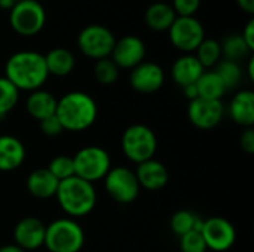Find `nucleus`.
Segmentation results:
<instances>
[{"mask_svg": "<svg viewBox=\"0 0 254 252\" xmlns=\"http://www.w3.org/2000/svg\"><path fill=\"white\" fill-rule=\"evenodd\" d=\"M45 56L34 50H19L9 56L4 65V77L18 89L33 92L48 80Z\"/></svg>", "mask_w": 254, "mask_h": 252, "instance_id": "nucleus-1", "label": "nucleus"}, {"mask_svg": "<svg viewBox=\"0 0 254 252\" xmlns=\"http://www.w3.org/2000/svg\"><path fill=\"white\" fill-rule=\"evenodd\" d=\"M55 116L58 117L64 131L82 132L95 123L98 107L89 94L71 91L57 100Z\"/></svg>", "mask_w": 254, "mask_h": 252, "instance_id": "nucleus-2", "label": "nucleus"}, {"mask_svg": "<svg viewBox=\"0 0 254 252\" xmlns=\"http://www.w3.org/2000/svg\"><path fill=\"white\" fill-rule=\"evenodd\" d=\"M55 198L60 208L74 220L91 214L97 203V192L94 184L76 175L60 181Z\"/></svg>", "mask_w": 254, "mask_h": 252, "instance_id": "nucleus-3", "label": "nucleus"}, {"mask_svg": "<svg viewBox=\"0 0 254 252\" xmlns=\"http://www.w3.org/2000/svg\"><path fill=\"white\" fill-rule=\"evenodd\" d=\"M85 232L74 218H58L46 226L43 247L49 252H80Z\"/></svg>", "mask_w": 254, "mask_h": 252, "instance_id": "nucleus-4", "label": "nucleus"}, {"mask_svg": "<svg viewBox=\"0 0 254 252\" xmlns=\"http://www.w3.org/2000/svg\"><path fill=\"white\" fill-rule=\"evenodd\" d=\"M121 147L125 157L138 165L153 159L158 150V138L149 126L135 123L124 131Z\"/></svg>", "mask_w": 254, "mask_h": 252, "instance_id": "nucleus-5", "label": "nucleus"}, {"mask_svg": "<svg viewBox=\"0 0 254 252\" xmlns=\"http://www.w3.org/2000/svg\"><path fill=\"white\" fill-rule=\"evenodd\" d=\"M74 175L94 184L104 180L112 168V159L109 153L98 146H86L73 156Z\"/></svg>", "mask_w": 254, "mask_h": 252, "instance_id": "nucleus-6", "label": "nucleus"}, {"mask_svg": "<svg viewBox=\"0 0 254 252\" xmlns=\"http://www.w3.org/2000/svg\"><path fill=\"white\" fill-rule=\"evenodd\" d=\"M46 22V12L39 0H19L9 10L12 30L24 37L39 34Z\"/></svg>", "mask_w": 254, "mask_h": 252, "instance_id": "nucleus-7", "label": "nucleus"}, {"mask_svg": "<svg viewBox=\"0 0 254 252\" xmlns=\"http://www.w3.org/2000/svg\"><path fill=\"white\" fill-rule=\"evenodd\" d=\"M116 37L115 34L104 25L91 24L80 30L77 36L79 50L89 59L98 61L104 58H110L113 50Z\"/></svg>", "mask_w": 254, "mask_h": 252, "instance_id": "nucleus-8", "label": "nucleus"}, {"mask_svg": "<svg viewBox=\"0 0 254 252\" xmlns=\"http://www.w3.org/2000/svg\"><path fill=\"white\" fill-rule=\"evenodd\" d=\"M104 189L115 202L127 205L138 198L141 187L132 169L127 166H112L104 177Z\"/></svg>", "mask_w": 254, "mask_h": 252, "instance_id": "nucleus-9", "label": "nucleus"}, {"mask_svg": "<svg viewBox=\"0 0 254 252\" xmlns=\"http://www.w3.org/2000/svg\"><path fill=\"white\" fill-rule=\"evenodd\" d=\"M168 37L174 48L192 53L205 39V30L195 16H177L168 28Z\"/></svg>", "mask_w": 254, "mask_h": 252, "instance_id": "nucleus-10", "label": "nucleus"}, {"mask_svg": "<svg viewBox=\"0 0 254 252\" xmlns=\"http://www.w3.org/2000/svg\"><path fill=\"white\" fill-rule=\"evenodd\" d=\"M201 235L204 238L207 250L216 252L231 250L237 239L234 224L223 217H211L204 220Z\"/></svg>", "mask_w": 254, "mask_h": 252, "instance_id": "nucleus-11", "label": "nucleus"}, {"mask_svg": "<svg viewBox=\"0 0 254 252\" xmlns=\"http://www.w3.org/2000/svg\"><path fill=\"white\" fill-rule=\"evenodd\" d=\"M146 45L144 42L134 34H127L121 39H116L110 59L118 65V68L132 70L144 61Z\"/></svg>", "mask_w": 254, "mask_h": 252, "instance_id": "nucleus-12", "label": "nucleus"}, {"mask_svg": "<svg viewBox=\"0 0 254 252\" xmlns=\"http://www.w3.org/2000/svg\"><path fill=\"white\" fill-rule=\"evenodd\" d=\"M225 107L222 101L196 98L189 102L188 117L189 122L198 129H213L223 120Z\"/></svg>", "mask_w": 254, "mask_h": 252, "instance_id": "nucleus-13", "label": "nucleus"}, {"mask_svg": "<svg viewBox=\"0 0 254 252\" xmlns=\"http://www.w3.org/2000/svg\"><path fill=\"white\" fill-rule=\"evenodd\" d=\"M165 82V73L156 62L143 61L131 70L129 85L140 94H153L162 88Z\"/></svg>", "mask_w": 254, "mask_h": 252, "instance_id": "nucleus-14", "label": "nucleus"}, {"mask_svg": "<svg viewBox=\"0 0 254 252\" xmlns=\"http://www.w3.org/2000/svg\"><path fill=\"white\" fill-rule=\"evenodd\" d=\"M46 226L36 217L21 218L13 227V241L15 245L24 251H34L43 247Z\"/></svg>", "mask_w": 254, "mask_h": 252, "instance_id": "nucleus-15", "label": "nucleus"}, {"mask_svg": "<svg viewBox=\"0 0 254 252\" xmlns=\"http://www.w3.org/2000/svg\"><path fill=\"white\" fill-rule=\"evenodd\" d=\"M134 172H135V177H137L140 187L150 190V192H156V190L164 189L168 183V178H170L167 166L164 163H161L159 160H155V159L138 163Z\"/></svg>", "mask_w": 254, "mask_h": 252, "instance_id": "nucleus-16", "label": "nucleus"}, {"mask_svg": "<svg viewBox=\"0 0 254 252\" xmlns=\"http://www.w3.org/2000/svg\"><path fill=\"white\" fill-rule=\"evenodd\" d=\"M27 156L24 143L13 135H0V172H12L21 168Z\"/></svg>", "mask_w": 254, "mask_h": 252, "instance_id": "nucleus-17", "label": "nucleus"}, {"mask_svg": "<svg viewBox=\"0 0 254 252\" xmlns=\"http://www.w3.org/2000/svg\"><path fill=\"white\" fill-rule=\"evenodd\" d=\"M204 71L205 68L201 65L195 55L185 53L174 61L171 67V77L180 88H185L189 85H195Z\"/></svg>", "mask_w": 254, "mask_h": 252, "instance_id": "nucleus-18", "label": "nucleus"}, {"mask_svg": "<svg viewBox=\"0 0 254 252\" xmlns=\"http://www.w3.org/2000/svg\"><path fill=\"white\" fill-rule=\"evenodd\" d=\"M229 114L232 120L243 128H253L254 125V92L243 89L234 95L229 104Z\"/></svg>", "mask_w": 254, "mask_h": 252, "instance_id": "nucleus-19", "label": "nucleus"}, {"mask_svg": "<svg viewBox=\"0 0 254 252\" xmlns=\"http://www.w3.org/2000/svg\"><path fill=\"white\" fill-rule=\"evenodd\" d=\"M25 184L31 196L37 199H49L55 196L60 181L48 171V168H37L28 174Z\"/></svg>", "mask_w": 254, "mask_h": 252, "instance_id": "nucleus-20", "label": "nucleus"}, {"mask_svg": "<svg viewBox=\"0 0 254 252\" xmlns=\"http://www.w3.org/2000/svg\"><path fill=\"white\" fill-rule=\"evenodd\" d=\"M25 110L33 119L40 122V120L55 114L57 98L51 92H48L42 88L36 89V91L30 92V95L27 97Z\"/></svg>", "mask_w": 254, "mask_h": 252, "instance_id": "nucleus-21", "label": "nucleus"}, {"mask_svg": "<svg viewBox=\"0 0 254 252\" xmlns=\"http://www.w3.org/2000/svg\"><path fill=\"white\" fill-rule=\"evenodd\" d=\"M43 56L48 73L55 77H65L76 67V58L67 48H54Z\"/></svg>", "mask_w": 254, "mask_h": 252, "instance_id": "nucleus-22", "label": "nucleus"}, {"mask_svg": "<svg viewBox=\"0 0 254 252\" xmlns=\"http://www.w3.org/2000/svg\"><path fill=\"white\" fill-rule=\"evenodd\" d=\"M176 18V12L167 1H153L144 12L146 25L153 31H168Z\"/></svg>", "mask_w": 254, "mask_h": 252, "instance_id": "nucleus-23", "label": "nucleus"}, {"mask_svg": "<svg viewBox=\"0 0 254 252\" xmlns=\"http://www.w3.org/2000/svg\"><path fill=\"white\" fill-rule=\"evenodd\" d=\"M196 89H198V97L199 98L213 100V101H220L222 97L228 91L214 70L202 73V76L196 82Z\"/></svg>", "mask_w": 254, "mask_h": 252, "instance_id": "nucleus-24", "label": "nucleus"}, {"mask_svg": "<svg viewBox=\"0 0 254 252\" xmlns=\"http://www.w3.org/2000/svg\"><path fill=\"white\" fill-rule=\"evenodd\" d=\"M204 224V218H201L199 215H196L192 211L188 209H180L177 212L173 214L170 226L171 230L177 235V236H183L189 232H201Z\"/></svg>", "mask_w": 254, "mask_h": 252, "instance_id": "nucleus-25", "label": "nucleus"}, {"mask_svg": "<svg viewBox=\"0 0 254 252\" xmlns=\"http://www.w3.org/2000/svg\"><path fill=\"white\" fill-rule=\"evenodd\" d=\"M220 46H222V56L228 61H234L238 64L241 59L250 58V53L253 52L247 46L241 34H231L225 37L223 42H220Z\"/></svg>", "mask_w": 254, "mask_h": 252, "instance_id": "nucleus-26", "label": "nucleus"}, {"mask_svg": "<svg viewBox=\"0 0 254 252\" xmlns=\"http://www.w3.org/2000/svg\"><path fill=\"white\" fill-rule=\"evenodd\" d=\"M196 59L201 62L204 68H211L216 67L222 61V46L220 42L211 37H205L201 45L196 48Z\"/></svg>", "mask_w": 254, "mask_h": 252, "instance_id": "nucleus-27", "label": "nucleus"}, {"mask_svg": "<svg viewBox=\"0 0 254 252\" xmlns=\"http://www.w3.org/2000/svg\"><path fill=\"white\" fill-rule=\"evenodd\" d=\"M214 71L217 73V76L220 77V80L223 82V85L228 91L235 89L240 85L241 77H243V71H241L240 64L234 62V61H228V59H222L216 65Z\"/></svg>", "mask_w": 254, "mask_h": 252, "instance_id": "nucleus-28", "label": "nucleus"}, {"mask_svg": "<svg viewBox=\"0 0 254 252\" xmlns=\"http://www.w3.org/2000/svg\"><path fill=\"white\" fill-rule=\"evenodd\" d=\"M19 91L6 79L0 77V119L6 117L18 104Z\"/></svg>", "mask_w": 254, "mask_h": 252, "instance_id": "nucleus-29", "label": "nucleus"}, {"mask_svg": "<svg viewBox=\"0 0 254 252\" xmlns=\"http://www.w3.org/2000/svg\"><path fill=\"white\" fill-rule=\"evenodd\" d=\"M94 77L100 85H113L119 77V68L110 58L98 59L94 65Z\"/></svg>", "mask_w": 254, "mask_h": 252, "instance_id": "nucleus-30", "label": "nucleus"}, {"mask_svg": "<svg viewBox=\"0 0 254 252\" xmlns=\"http://www.w3.org/2000/svg\"><path fill=\"white\" fill-rule=\"evenodd\" d=\"M48 171L58 180V181H63V180H67L70 177H74V163H73V157L70 156H65V154H61V156H57L54 157L49 165L46 166Z\"/></svg>", "mask_w": 254, "mask_h": 252, "instance_id": "nucleus-31", "label": "nucleus"}, {"mask_svg": "<svg viewBox=\"0 0 254 252\" xmlns=\"http://www.w3.org/2000/svg\"><path fill=\"white\" fill-rule=\"evenodd\" d=\"M179 247L182 252H205L207 245L204 242V238L201 232H189L183 236H180Z\"/></svg>", "mask_w": 254, "mask_h": 252, "instance_id": "nucleus-32", "label": "nucleus"}, {"mask_svg": "<svg viewBox=\"0 0 254 252\" xmlns=\"http://www.w3.org/2000/svg\"><path fill=\"white\" fill-rule=\"evenodd\" d=\"M171 7L177 16H195L201 7V0H173Z\"/></svg>", "mask_w": 254, "mask_h": 252, "instance_id": "nucleus-33", "label": "nucleus"}, {"mask_svg": "<svg viewBox=\"0 0 254 252\" xmlns=\"http://www.w3.org/2000/svg\"><path fill=\"white\" fill-rule=\"evenodd\" d=\"M39 128H40L42 134L46 135V137H58L60 134L64 132V128L60 123V120H58V117L55 114L40 120L39 122Z\"/></svg>", "mask_w": 254, "mask_h": 252, "instance_id": "nucleus-34", "label": "nucleus"}, {"mask_svg": "<svg viewBox=\"0 0 254 252\" xmlns=\"http://www.w3.org/2000/svg\"><path fill=\"white\" fill-rule=\"evenodd\" d=\"M240 146L241 149L249 153L253 154L254 153V129L253 128H244L241 137H240Z\"/></svg>", "mask_w": 254, "mask_h": 252, "instance_id": "nucleus-35", "label": "nucleus"}, {"mask_svg": "<svg viewBox=\"0 0 254 252\" xmlns=\"http://www.w3.org/2000/svg\"><path fill=\"white\" fill-rule=\"evenodd\" d=\"M244 42L247 43V46L254 50V19H249V22L246 24L243 33H241Z\"/></svg>", "mask_w": 254, "mask_h": 252, "instance_id": "nucleus-36", "label": "nucleus"}, {"mask_svg": "<svg viewBox=\"0 0 254 252\" xmlns=\"http://www.w3.org/2000/svg\"><path fill=\"white\" fill-rule=\"evenodd\" d=\"M182 91H183L185 97H186V98H188L189 101H193V100L199 98V97H198V89H196V83H195V85H189V86H185V88H182Z\"/></svg>", "mask_w": 254, "mask_h": 252, "instance_id": "nucleus-37", "label": "nucleus"}, {"mask_svg": "<svg viewBox=\"0 0 254 252\" xmlns=\"http://www.w3.org/2000/svg\"><path fill=\"white\" fill-rule=\"evenodd\" d=\"M237 4L243 12H246L249 15L254 13V0H237Z\"/></svg>", "mask_w": 254, "mask_h": 252, "instance_id": "nucleus-38", "label": "nucleus"}, {"mask_svg": "<svg viewBox=\"0 0 254 252\" xmlns=\"http://www.w3.org/2000/svg\"><path fill=\"white\" fill-rule=\"evenodd\" d=\"M0 252H27V251H24L22 248H19V247H18V245H15V244H7V245L0 247Z\"/></svg>", "mask_w": 254, "mask_h": 252, "instance_id": "nucleus-39", "label": "nucleus"}, {"mask_svg": "<svg viewBox=\"0 0 254 252\" xmlns=\"http://www.w3.org/2000/svg\"><path fill=\"white\" fill-rule=\"evenodd\" d=\"M19 0H0V9L1 10H10Z\"/></svg>", "mask_w": 254, "mask_h": 252, "instance_id": "nucleus-40", "label": "nucleus"}, {"mask_svg": "<svg viewBox=\"0 0 254 252\" xmlns=\"http://www.w3.org/2000/svg\"><path fill=\"white\" fill-rule=\"evenodd\" d=\"M247 74L250 77V80H254V58H249V65H247Z\"/></svg>", "mask_w": 254, "mask_h": 252, "instance_id": "nucleus-41", "label": "nucleus"}, {"mask_svg": "<svg viewBox=\"0 0 254 252\" xmlns=\"http://www.w3.org/2000/svg\"><path fill=\"white\" fill-rule=\"evenodd\" d=\"M155 1H167V0H155Z\"/></svg>", "mask_w": 254, "mask_h": 252, "instance_id": "nucleus-42", "label": "nucleus"}]
</instances>
